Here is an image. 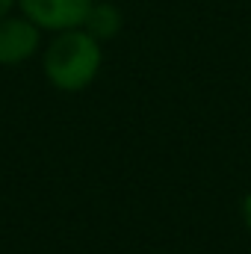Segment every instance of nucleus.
Here are the masks:
<instances>
[{
  "instance_id": "f257e3e1",
  "label": "nucleus",
  "mask_w": 251,
  "mask_h": 254,
  "mask_svg": "<svg viewBox=\"0 0 251 254\" xmlns=\"http://www.w3.org/2000/svg\"><path fill=\"white\" fill-rule=\"evenodd\" d=\"M39 60L51 89L63 95H80L98 80L104 68V45L83 27H74L51 33V42L42 48Z\"/></svg>"
},
{
  "instance_id": "f03ea898",
  "label": "nucleus",
  "mask_w": 251,
  "mask_h": 254,
  "mask_svg": "<svg viewBox=\"0 0 251 254\" xmlns=\"http://www.w3.org/2000/svg\"><path fill=\"white\" fill-rule=\"evenodd\" d=\"M45 33L18 9L0 18V68H18L42 54Z\"/></svg>"
},
{
  "instance_id": "7ed1b4c3",
  "label": "nucleus",
  "mask_w": 251,
  "mask_h": 254,
  "mask_svg": "<svg viewBox=\"0 0 251 254\" xmlns=\"http://www.w3.org/2000/svg\"><path fill=\"white\" fill-rule=\"evenodd\" d=\"M95 0H18V12L27 15L42 33H63L83 27Z\"/></svg>"
},
{
  "instance_id": "20e7f679",
  "label": "nucleus",
  "mask_w": 251,
  "mask_h": 254,
  "mask_svg": "<svg viewBox=\"0 0 251 254\" xmlns=\"http://www.w3.org/2000/svg\"><path fill=\"white\" fill-rule=\"evenodd\" d=\"M122 27H125L122 9H119L116 3H107V0H95L92 9H89V15H86V21H83V30H86L89 36H95L101 45L113 42V39L122 33Z\"/></svg>"
},
{
  "instance_id": "39448f33",
  "label": "nucleus",
  "mask_w": 251,
  "mask_h": 254,
  "mask_svg": "<svg viewBox=\"0 0 251 254\" xmlns=\"http://www.w3.org/2000/svg\"><path fill=\"white\" fill-rule=\"evenodd\" d=\"M240 216H243L246 231H251V192H246V195H243V201H240Z\"/></svg>"
},
{
  "instance_id": "423d86ee",
  "label": "nucleus",
  "mask_w": 251,
  "mask_h": 254,
  "mask_svg": "<svg viewBox=\"0 0 251 254\" xmlns=\"http://www.w3.org/2000/svg\"><path fill=\"white\" fill-rule=\"evenodd\" d=\"M15 9H18V0H0V18H6Z\"/></svg>"
}]
</instances>
